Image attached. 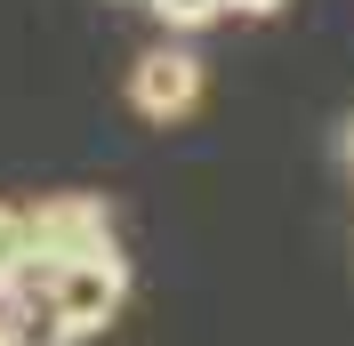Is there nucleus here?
<instances>
[{"mask_svg":"<svg viewBox=\"0 0 354 346\" xmlns=\"http://www.w3.org/2000/svg\"><path fill=\"white\" fill-rule=\"evenodd\" d=\"M129 105L145 113V121H185V113L201 105V57L194 48H145L129 65Z\"/></svg>","mask_w":354,"mask_h":346,"instance_id":"nucleus-2","label":"nucleus"},{"mask_svg":"<svg viewBox=\"0 0 354 346\" xmlns=\"http://www.w3.org/2000/svg\"><path fill=\"white\" fill-rule=\"evenodd\" d=\"M145 8H153L169 33H201V24H218V17H225V0H145Z\"/></svg>","mask_w":354,"mask_h":346,"instance_id":"nucleus-4","label":"nucleus"},{"mask_svg":"<svg viewBox=\"0 0 354 346\" xmlns=\"http://www.w3.org/2000/svg\"><path fill=\"white\" fill-rule=\"evenodd\" d=\"M24 274H32V234H24V210L0 201V306L24 290Z\"/></svg>","mask_w":354,"mask_h":346,"instance_id":"nucleus-3","label":"nucleus"},{"mask_svg":"<svg viewBox=\"0 0 354 346\" xmlns=\"http://www.w3.org/2000/svg\"><path fill=\"white\" fill-rule=\"evenodd\" d=\"M24 234H32V266L105 250L113 242V201L105 194H41L32 210H24Z\"/></svg>","mask_w":354,"mask_h":346,"instance_id":"nucleus-1","label":"nucleus"},{"mask_svg":"<svg viewBox=\"0 0 354 346\" xmlns=\"http://www.w3.org/2000/svg\"><path fill=\"white\" fill-rule=\"evenodd\" d=\"M338 153H346V170H354V121H346V145H338Z\"/></svg>","mask_w":354,"mask_h":346,"instance_id":"nucleus-7","label":"nucleus"},{"mask_svg":"<svg viewBox=\"0 0 354 346\" xmlns=\"http://www.w3.org/2000/svg\"><path fill=\"white\" fill-rule=\"evenodd\" d=\"M225 8H242V17H274L282 0H225Z\"/></svg>","mask_w":354,"mask_h":346,"instance_id":"nucleus-5","label":"nucleus"},{"mask_svg":"<svg viewBox=\"0 0 354 346\" xmlns=\"http://www.w3.org/2000/svg\"><path fill=\"white\" fill-rule=\"evenodd\" d=\"M0 346H17V322H8V314H0Z\"/></svg>","mask_w":354,"mask_h":346,"instance_id":"nucleus-6","label":"nucleus"}]
</instances>
